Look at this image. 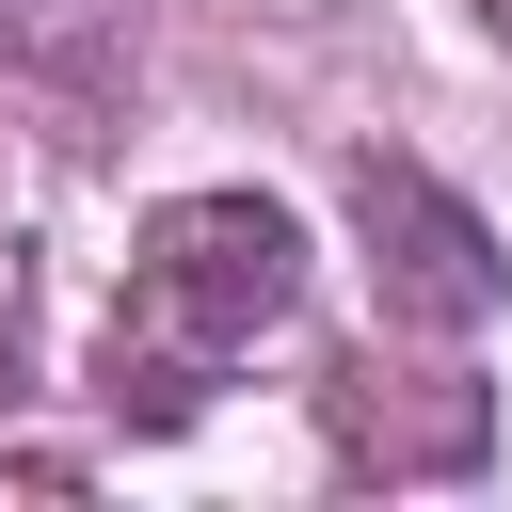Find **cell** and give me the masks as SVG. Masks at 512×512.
<instances>
[{"label": "cell", "mask_w": 512, "mask_h": 512, "mask_svg": "<svg viewBox=\"0 0 512 512\" xmlns=\"http://www.w3.org/2000/svg\"><path fill=\"white\" fill-rule=\"evenodd\" d=\"M288 304H304V224L272 192H160L144 240H128V320H112V384L96 400L128 432H192L208 384L256 336H288Z\"/></svg>", "instance_id": "1"}, {"label": "cell", "mask_w": 512, "mask_h": 512, "mask_svg": "<svg viewBox=\"0 0 512 512\" xmlns=\"http://www.w3.org/2000/svg\"><path fill=\"white\" fill-rule=\"evenodd\" d=\"M352 240H368L384 320H416V336H480V320L512 304V240H496L432 160H400V144L352 160Z\"/></svg>", "instance_id": "2"}, {"label": "cell", "mask_w": 512, "mask_h": 512, "mask_svg": "<svg viewBox=\"0 0 512 512\" xmlns=\"http://www.w3.org/2000/svg\"><path fill=\"white\" fill-rule=\"evenodd\" d=\"M0 64H16V80L96 96V80L128 64V0H0Z\"/></svg>", "instance_id": "3"}]
</instances>
